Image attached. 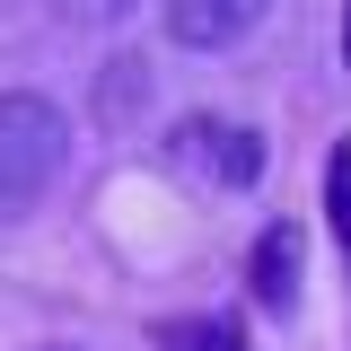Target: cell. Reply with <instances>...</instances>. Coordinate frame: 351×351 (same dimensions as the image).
I'll list each match as a JSON object with an SVG mask.
<instances>
[{
  "instance_id": "6da1fadb",
  "label": "cell",
  "mask_w": 351,
  "mask_h": 351,
  "mask_svg": "<svg viewBox=\"0 0 351 351\" xmlns=\"http://www.w3.org/2000/svg\"><path fill=\"white\" fill-rule=\"evenodd\" d=\"M71 167V123L44 88H0V219L36 211Z\"/></svg>"
},
{
  "instance_id": "7a4b0ae2",
  "label": "cell",
  "mask_w": 351,
  "mask_h": 351,
  "mask_svg": "<svg viewBox=\"0 0 351 351\" xmlns=\"http://www.w3.org/2000/svg\"><path fill=\"white\" fill-rule=\"evenodd\" d=\"M167 158H176L184 176L219 184V193H246V184H263V132L219 123V114H193V123L167 132Z\"/></svg>"
},
{
  "instance_id": "3957f363",
  "label": "cell",
  "mask_w": 351,
  "mask_h": 351,
  "mask_svg": "<svg viewBox=\"0 0 351 351\" xmlns=\"http://www.w3.org/2000/svg\"><path fill=\"white\" fill-rule=\"evenodd\" d=\"M263 9L272 0H167V36L184 53H228V44H246L263 27Z\"/></svg>"
},
{
  "instance_id": "277c9868",
  "label": "cell",
  "mask_w": 351,
  "mask_h": 351,
  "mask_svg": "<svg viewBox=\"0 0 351 351\" xmlns=\"http://www.w3.org/2000/svg\"><path fill=\"white\" fill-rule=\"evenodd\" d=\"M299 255H307V228H299V219H272V228L255 237V272H246V281H255V307L281 316V307L299 299Z\"/></svg>"
},
{
  "instance_id": "5b68a950",
  "label": "cell",
  "mask_w": 351,
  "mask_h": 351,
  "mask_svg": "<svg viewBox=\"0 0 351 351\" xmlns=\"http://www.w3.org/2000/svg\"><path fill=\"white\" fill-rule=\"evenodd\" d=\"M149 351H246V325L237 316H158Z\"/></svg>"
},
{
  "instance_id": "8992f818",
  "label": "cell",
  "mask_w": 351,
  "mask_h": 351,
  "mask_svg": "<svg viewBox=\"0 0 351 351\" xmlns=\"http://www.w3.org/2000/svg\"><path fill=\"white\" fill-rule=\"evenodd\" d=\"M325 202H334V246L351 237V141H334V158H325Z\"/></svg>"
},
{
  "instance_id": "52a82bcc",
  "label": "cell",
  "mask_w": 351,
  "mask_h": 351,
  "mask_svg": "<svg viewBox=\"0 0 351 351\" xmlns=\"http://www.w3.org/2000/svg\"><path fill=\"white\" fill-rule=\"evenodd\" d=\"M62 9H71V18H97V27H106V18H123L132 0H62Z\"/></svg>"
},
{
  "instance_id": "ba28073f",
  "label": "cell",
  "mask_w": 351,
  "mask_h": 351,
  "mask_svg": "<svg viewBox=\"0 0 351 351\" xmlns=\"http://www.w3.org/2000/svg\"><path fill=\"white\" fill-rule=\"evenodd\" d=\"M343 62H351V9H343Z\"/></svg>"
},
{
  "instance_id": "9c48e42d",
  "label": "cell",
  "mask_w": 351,
  "mask_h": 351,
  "mask_svg": "<svg viewBox=\"0 0 351 351\" xmlns=\"http://www.w3.org/2000/svg\"><path fill=\"white\" fill-rule=\"evenodd\" d=\"M343 263H351V237H343Z\"/></svg>"
},
{
  "instance_id": "30bf717a",
  "label": "cell",
  "mask_w": 351,
  "mask_h": 351,
  "mask_svg": "<svg viewBox=\"0 0 351 351\" xmlns=\"http://www.w3.org/2000/svg\"><path fill=\"white\" fill-rule=\"evenodd\" d=\"M53 351H71V343H53Z\"/></svg>"
}]
</instances>
